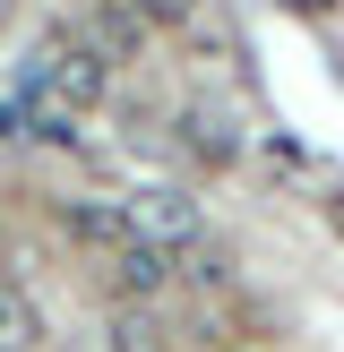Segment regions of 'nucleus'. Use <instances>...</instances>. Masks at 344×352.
Wrapping results in <instances>:
<instances>
[{
  "label": "nucleus",
  "mask_w": 344,
  "mask_h": 352,
  "mask_svg": "<svg viewBox=\"0 0 344 352\" xmlns=\"http://www.w3.org/2000/svg\"><path fill=\"white\" fill-rule=\"evenodd\" d=\"M61 232L78 241V250H95V258H112V250H129V215H120L112 198H61Z\"/></svg>",
  "instance_id": "obj_3"
},
{
  "label": "nucleus",
  "mask_w": 344,
  "mask_h": 352,
  "mask_svg": "<svg viewBox=\"0 0 344 352\" xmlns=\"http://www.w3.org/2000/svg\"><path fill=\"white\" fill-rule=\"evenodd\" d=\"M120 215H129V232L138 241H155V250H189V241H206V215H198V198L189 189H138V198H120Z\"/></svg>",
  "instance_id": "obj_2"
},
{
  "label": "nucleus",
  "mask_w": 344,
  "mask_h": 352,
  "mask_svg": "<svg viewBox=\"0 0 344 352\" xmlns=\"http://www.w3.org/2000/svg\"><path fill=\"white\" fill-rule=\"evenodd\" d=\"M336 232H344V198H336Z\"/></svg>",
  "instance_id": "obj_11"
},
{
  "label": "nucleus",
  "mask_w": 344,
  "mask_h": 352,
  "mask_svg": "<svg viewBox=\"0 0 344 352\" xmlns=\"http://www.w3.org/2000/svg\"><path fill=\"white\" fill-rule=\"evenodd\" d=\"M284 9H292V17H327L336 0H284Z\"/></svg>",
  "instance_id": "obj_10"
},
{
  "label": "nucleus",
  "mask_w": 344,
  "mask_h": 352,
  "mask_svg": "<svg viewBox=\"0 0 344 352\" xmlns=\"http://www.w3.org/2000/svg\"><path fill=\"white\" fill-rule=\"evenodd\" d=\"M34 86H43V103L61 120H78V112H95L103 103V86H112V60H103L86 34H69V43H43V69H34Z\"/></svg>",
  "instance_id": "obj_1"
},
{
  "label": "nucleus",
  "mask_w": 344,
  "mask_h": 352,
  "mask_svg": "<svg viewBox=\"0 0 344 352\" xmlns=\"http://www.w3.org/2000/svg\"><path fill=\"white\" fill-rule=\"evenodd\" d=\"M34 344H43V327H34L26 292H9V284H0V352H34Z\"/></svg>",
  "instance_id": "obj_8"
},
{
  "label": "nucleus",
  "mask_w": 344,
  "mask_h": 352,
  "mask_svg": "<svg viewBox=\"0 0 344 352\" xmlns=\"http://www.w3.org/2000/svg\"><path fill=\"white\" fill-rule=\"evenodd\" d=\"M103 336H112V352H164V327H155L147 309H129V301L103 318Z\"/></svg>",
  "instance_id": "obj_7"
},
{
  "label": "nucleus",
  "mask_w": 344,
  "mask_h": 352,
  "mask_svg": "<svg viewBox=\"0 0 344 352\" xmlns=\"http://www.w3.org/2000/svg\"><path fill=\"white\" fill-rule=\"evenodd\" d=\"M181 146L198 155V164H233L241 155V129L224 103H181Z\"/></svg>",
  "instance_id": "obj_4"
},
{
  "label": "nucleus",
  "mask_w": 344,
  "mask_h": 352,
  "mask_svg": "<svg viewBox=\"0 0 344 352\" xmlns=\"http://www.w3.org/2000/svg\"><path fill=\"white\" fill-rule=\"evenodd\" d=\"M120 9L138 26H181V17H198V0H120Z\"/></svg>",
  "instance_id": "obj_9"
},
{
  "label": "nucleus",
  "mask_w": 344,
  "mask_h": 352,
  "mask_svg": "<svg viewBox=\"0 0 344 352\" xmlns=\"http://www.w3.org/2000/svg\"><path fill=\"white\" fill-rule=\"evenodd\" d=\"M0 17H9V0H0Z\"/></svg>",
  "instance_id": "obj_12"
},
{
  "label": "nucleus",
  "mask_w": 344,
  "mask_h": 352,
  "mask_svg": "<svg viewBox=\"0 0 344 352\" xmlns=\"http://www.w3.org/2000/svg\"><path fill=\"white\" fill-rule=\"evenodd\" d=\"M103 275H112L129 301H155V292H164V275H172V258L155 250V241H129V250H112V258H103Z\"/></svg>",
  "instance_id": "obj_5"
},
{
  "label": "nucleus",
  "mask_w": 344,
  "mask_h": 352,
  "mask_svg": "<svg viewBox=\"0 0 344 352\" xmlns=\"http://www.w3.org/2000/svg\"><path fill=\"white\" fill-rule=\"evenodd\" d=\"M86 43H95L103 60H138V43H147V26H138V17L120 9V0H103V9H95V26H86Z\"/></svg>",
  "instance_id": "obj_6"
}]
</instances>
